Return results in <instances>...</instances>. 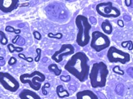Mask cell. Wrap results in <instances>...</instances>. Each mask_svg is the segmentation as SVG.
Masks as SVG:
<instances>
[{
  "mask_svg": "<svg viewBox=\"0 0 133 99\" xmlns=\"http://www.w3.org/2000/svg\"><path fill=\"white\" fill-rule=\"evenodd\" d=\"M88 56L82 51L74 53L68 60L64 66V69L72 74L80 82H84L89 76L90 65Z\"/></svg>",
  "mask_w": 133,
  "mask_h": 99,
  "instance_id": "cell-1",
  "label": "cell"
},
{
  "mask_svg": "<svg viewBox=\"0 0 133 99\" xmlns=\"http://www.w3.org/2000/svg\"><path fill=\"white\" fill-rule=\"evenodd\" d=\"M109 74L107 65L102 61L95 63L90 71L89 79L90 85L94 88H102L107 85V77Z\"/></svg>",
  "mask_w": 133,
  "mask_h": 99,
  "instance_id": "cell-2",
  "label": "cell"
},
{
  "mask_svg": "<svg viewBox=\"0 0 133 99\" xmlns=\"http://www.w3.org/2000/svg\"><path fill=\"white\" fill-rule=\"evenodd\" d=\"M75 24L78 29L76 43L81 47H84L90 43V31L92 25L88 19L82 15H78L76 17Z\"/></svg>",
  "mask_w": 133,
  "mask_h": 99,
  "instance_id": "cell-3",
  "label": "cell"
},
{
  "mask_svg": "<svg viewBox=\"0 0 133 99\" xmlns=\"http://www.w3.org/2000/svg\"><path fill=\"white\" fill-rule=\"evenodd\" d=\"M45 80V75L38 71H35L31 73H24L19 77V81L22 84H28L30 88L35 91L40 90L41 83Z\"/></svg>",
  "mask_w": 133,
  "mask_h": 99,
  "instance_id": "cell-4",
  "label": "cell"
},
{
  "mask_svg": "<svg viewBox=\"0 0 133 99\" xmlns=\"http://www.w3.org/2000/svg\"><path fill=\"white\" fill-rule=\"evenodd\" d=\"M110 40L107 35L100 31H95L92 32L91 35V48L99 53L110 47Z\"/></svg>",
  "mask_w": 133,
  "mask_h": 99,
  "instance_id": "cell-5",
  "label": "cell"
},
{
  "mask_svg": "<svg viewBox=\"0 0 133 99\" xmlns=\"http://www.w3.org/2000/svg\"><path fill=\"white\" fill-rule=\"evenodd\" d=\"M96 10L98 15L105 18H117L121 16V11L113 6L111 2H102L96 6Z\"/></svg>",
  "mask_w": 133,
  "mask_h": 99,
  "instance_id": "cell-6",
  "label": "cell"
},
{
  "mask_svg": "<svg viewBox=\"0 0 133 99\" xmlns=\"http://www.w3.org/2000/svg\"><path fill=\"white\" fill-rule=\"evenodd\" d=\"M107 58L111 63H121L122 65H125L130 60V55L129 53L118 49L114 46L110 47L108 49Z\"/></svg>",
  "mask_w": 133,
  "mask_h": 99,
  "instance_id": "cell-7",
  "label": "cell"
},
{
  "mask_svg": "<svg viewBox=\"0 0 133 99\" xmlns=\"http://www.w3.org/2000/svg\"><path fill=\"white\" fill-rule=\"evenodd\" d=\"M0 84L5 90L11 93H15L19 88L18 81L6 72H0Z\"/></svg>",
  "mask_w": 133,
  "mask_h": 99,
  "instance_id": "cell-8",
  "label": "cell"
},
{
  "mask_svg": "<svg viewBox=\"0 0 133 99\" xmlns=\"http://www.w3.org/2000/svg\"><path fill=\"white\" fill-rule=\"evenodd\" d=\"M75 53V49L71 44H64L58 51L52 55V59L56 63H59L63 60L64 57L73 55Z\"/></svg>",
  "mask_w": 133,
  "mask_h": 99,
  "instance_id": "cell-9",
  "label": "cell"
},
{
  "mask_svg": "<svg viewBox=\"0 0 133 99\" xmlns=\"http://www.w3.org/2000/svg\"><path fill=\"white\" fill-rule=\"evenodd\" d=\"M19 4L18 0H0V11L5 13H11Z\"/></svg>",
  "mask_w": 133,
  "mask_h": 99,
  "instance_id": "cell-10",
  "label": "cell"
},
{
  "mask_svg": "<svg viewBox=\"0 0 133 99\" xmlns=\"http://www.w3.org/2000/svg\"><path fill=\"white\" fill-rule=\"evenodd\" d=\"M20 99H42L35 91L29 89H24L19 94Z\"/></svg>",
  "mask_w": 133,
  "mask_h": 99,
  "instance_id": "cell-11",
  "label": "cell"
},
{
  "mask_svg": "<svg viewBox=\"0 0 133 99\" xmlns=\"http://www.w3.org/2000/svg\"><path fill=\"white\" fill-rule=\"evenodd\" d=\"M76 99H98V97L92 90H84L77 93Z\"/></svg>",
  "mask_w": 133,
  "mask_h": 99,
  "instance_id": "cell-12",
  "label": "cell"
},
{
  "mask_svg": "<svg viewBox=\"0 0 133 99\" xmlns=\"http://www.w3.org/2000/svg\"><path fill=\"white\" fill-rule=\"evenodd\" d=\"M101 28L105 35H110L113 31L112 25L109 20L106 19L101 24Z\"/></svg>",
  "mask_w": 133,
  "mask_h": 99,
  "instance_id": "cell-13",
  "label": "cell"
},
{
  "mask_svg": "<svg viewBox=\"0 0 133 99\" xmlns=\"http://www.w3.org/2000/svg\"><path fill=\"white\" fill-rule=\"evenodd\" d=\"M56 95L59 98H64L68 97L70 96L69 92L66 89L64 88L63 85H59L56 87Z\"/></svg>",
  "mask_w": 133,
  "mask_h": 99,
  "instance_id": "cell-14",
  "label": "cell"
},
{
  "mask_svg": "<svg viewBox=\"0 0 133 99\" xmlns=\"http://www.w3.org/2000/svg\"><path fill=\"white\" fill-rule=\"evenodd\" d=\"M48 68L49 71L52 72V73H54V74L56 76H59L60 74H62V69L59 68L58 65L56 63H54V64H50L48 67Z\"/></svg>",
  "mask_w": 133,
  "mask_h": 99,
  "instance_id": "cell-15",
  "label": "cell"
},
{
  "mask_svg": "<svg viewBox=\"0 0 133 99\" xmlns=\"http://www.w3.org/2000/svg\"><path fill=\"white\" fill-rule=\"evenodd\" d=\"M7 47H8V51L10 53H13L14 52L20 53L24 51V48H22V47H16L12 43H8V45H7Z\"/></svg>",
  "mask_w": 133,
  "mask_h": 99,
  "instance_id": "cell-16",
  "label": "cell"
},
{
  "mask_svg": "<svg viewBox=\"0 0 133 99\" xmlns=\"http://www.w3.org/2000/svg\"><path fill=\"white\" fill-rule=\"evenodd\" d=\"M0 43L3 45H8V39L3 31H0Z\"/></svg>",
  "mask_w": 133,
  "mask_h": 99,
  "instance_id": "cell-17",
  "label": "cell"
},
{
  "mask_svg": "<svg viewBox=\"0 0 133 99\" xmlns=\"http://www.w3.org/2000/svg\"><path fill=\"white\" fill-rule=\"evenodd\" d=\"M121 46L123 48L128 47L129 51H132L133 49V43L132 41H125L121 43Z\"/></svg>",
  "mask_w": 133,
  "mask_h": 99,
  "instance_id": "cell-18",
  "label": "cell"
},
{
  "mask_svg": "<svg viewBox=\"0 0 133 99\" xmlns=\"http://www.w3.org/2000/svg\"><path fill=\"white\" fill-rule=\"evenodd\" d=\"M5 31H7V32L13 33H15V34H16V35H19V33H21L20 29H16L14 28L13 27L10 26V25H8V26L5 27Z\"/></svg>",
  "mask_w": 133,
  "mask_h": 99,
  "instance_id": "cell-19",
  "label": "cell"
},
{
  "mask_svg": "<svg viewBox=\"0 0 133 99\" xmlns=\"http://www.w3.org/2000/svg\"><path fill=\"white\" fill-rule=\"evenodd\" d=\"M112 71L114 72L115 74H118V75H124V71L123 70L121 69L119 65H116V66L113 67Z\"/></svg>",
  "mask_w": 133,
  "mask_h": 99,
  "instance_id": "cell-20",
  "label": "cell"
},
{
  "mask_svg": "<svg viewBox=\"0 0 133 99\" xmlns=\"http://www.w3.org/2000/svg\"><path fill=\"white\" fill-rule=\"evenodd\" d=\"M18 57H19L20 59H23V60H26L27 62L28 63H32L34 60V59L31 57H27L25 55H24V53H18Z\"/></svg>",
  "mask_w": 133,
  "mask_h": 99,
  "instance_id": "cell-21",
  "label": "cell"
},
{
  "mask_svg": "<svg viewBox=\"0 0 133 99\" xmlns=\"http://www.w3.org/2000/svg\"><path fill=\"white\" fill-rule=\"evenodd\" d=\"M48 37L49 38H54V39H62L63 35L62 33H58L57 34H54L52 33H49L48 34Z\"/></svg>",
  "mask_w": 133,
  "mask_h": 99,
  "instance_id": "cell-22",
  "label": "cell"
},
{
  "mask_svg": "<svg viewBox=\"0 0 133 99\" xmlns=\"http://www.w3.org/2000/svg\"><path fill=\"white\" fill-rule=\"evenodd\" d=\"M36 53H37V56L35 57L34 60H35V62L38 63L40 60L41 54H42V49H41L40 48H37L36 49Z\"/></svg>",
  "mask_w": 133,
  "mask_h": 99,
  "instance_id": "cell-23",
  "label": "cell"
},
{
  "mask_svg": "<svg viewBox=\"0 0 133 99\" xmlns=\"http://www.w3.org/2000/svg\"><path fill=\"white\" fill-rule=\"evenodd\" d=\"M50 84L49 82H46L43 85V87H42V94L45 96L48 95V92L47 90H45V88H50Z\"/></svg>",
  "mask_w": 133,
  "mask_h": 99,
  "instance_id": "cell-24",
  "label": "cell"
},
{
  "mask_svg": "<svg viewBox=\"0 0 133 99\" xmlns=\"http://www.w3.org/2000/svg\"><path fill=\"white\" fill-rule=\"evenodd\" d=\"M33 35H34V37L35 39H36V40H38V41H40L41 39H42V38L41 33L39 32V31H34Z\"/></svg>",
  "mask_w": 133,
  "mask_h": 99,
  "instance_id": "cell-25",
  "label": "cell"
},
{
  "mask_svg": "<svg viewBox=\"0 0 133 99\" xmlns=\"http://www.w3.org/2000/svg\"><path fill=\"white\" fill-rule=\"evenodd\" d=\"M60 80L64 82H68L71 81V76L70 75H67V76L62 75L60 76Z\"/></svg>",
  "mask_w": 133,
  "mask_h": 99,
  "instance_id": "cell-26",
  "label": "cell"
},
{
  "mask_svg": "<svg viewBox=\"0 0 133 99\" xmlns=\"http://www.w3.org/2000/svg\"><path fill=\"white\" fill-rule=\"evenodd\" d=\"M16 63H17V59L14 57H11L10 60H8V65H10V66L14 65L15 64H16Z\"/></svg>",
  "mask_w": 133,
  "mask_h": 99,
  "instance_id": "cell-27",
  "label": "cell"
},
{
  "mask_svg": "<svg viewBox=\"0 0 133 99\" xmlns=\"http://www.w3.org/2000/svg\"><path fill=\"white\" fill-rule=\"evenodd\" d=\"M21 37H21L19 35H16L14 37V38L12 39V44H16V43H17V41L19 40Z\"/></svg>",
  "mask_w": 133,
  "mask_h": 99,
  "instance_id": "cell-28",
  "label": "cell"
},
{
  "mask_svg": "<svg viewBox=\"0 0 133 99\" xmlns=\"http://www.w3.org/2000/svg\"><path fill=\"white\" fill-rule=\"evenodd\" d=\"M88 20H89V22H90L92 25H96V23H97V22H96V19L95 17H90Z\"/></svg>",
  "mask_w": 133,
  "mask_h": 99,
  "instance_id": "cell-29",
  "label": "cell"
},
{
  "mask_svg": "<svg viewBox=\"0 0 133 99\" xmlns=\"http://www.w3.org/2000/svg\"><path fill=\"white\" fill-rule=\"evenodd\" d=\"M117 24L119 27H124V21L121 19H119L117 21Z\"/></svg>",
  "mask_w": 133,
  "mask_h": 99,
  "instance_id": "cell-30",
  "label": "cell"
},
{
  "mask_svg": "<svg viewBox=\"0 0 133 99\" xmlns=\"http://www.w3.org/2000/svg\"><path fill=\"white\" fill-rule=\"evenodd\" d=\"M5 64V60H4V58L3 57H0V67H2V66H4Z\"/></svg>",
  "mask_w": 133,
  "mask_h": 99,
  "instance_id": "cell-31",
  "label": "cell"
},
{
  "mask_svg": "<svg viewBox=\"0 0 133 99\" xmlns=\"http://www.w3.org/2000/svg\"><path fill=\"white\" fill-rule=\"evenodd\" d=\"M124 3H125L126 5H127V7H129L131 5L132 1H130V0H127V1H125V2H124Z\"/></svg>",
  "mask_w": 133,
  "mask_h": 99,
  "instance_id": "cell-32",
  "label": "cell"
},
{
  "mask_svg": "<svg viewBox=\"0 0 133 99\" xmlns=\"http://www.w3.org/2000/svg\"><path fill=\"white\" fill-rule=\"evenodd\" d=\"M0 70H1V67H0Z\"/></svg>",
  "mask_w": 133,
  "mask_h": 99,
  "instance_id": "cell-33",
  "label": "cell"
}]
</instances>
